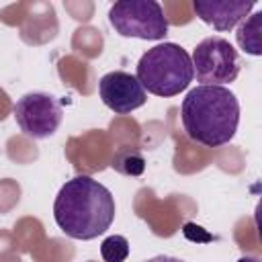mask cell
Segmentation results:
<instances>
[{
  "label": "cell",
  "instance_id": "6da1fadb",
  "mask_svg": "<svg viewBox=\"0 0 262 262\" xmlns=\"http://www.w3.org/2000/svg\"><path fill=\"white\" fill-rule=\"evenodd\" d=\"M53 219L68 237L82 242L94 239L115 219V196L92 176H74L55 196Z\"/></svg>",
  "mask_w": 262,
  "mask_h": 262
},
{
  "label": "cell",
  "instance_id": "7a4b0ae2",
  "mask_svg": "<svg viewBox=\"0 0 262 262\" xmlns=\"http://www.w3.org/2000/svg\"><path fill=\"white\" fill-rule=\"evenodd\" d=\"M184 133L205 147L229 143L239 125V100L225 86H196L180 106Z\"/></svg>",
  "mask_w": 262,
  "mask_h": 262
},
{
  "label": "cell",
  "instance_id": "3957f363",
  "mask_svg": "<svg viewBox=\"0 0 262 262\" xmlns=\"http://www.w3.org/2000/svg\"><path fill=\"white\" fill-rule=\"evenodd\" d=\"M135 78L149 94L170 98L190 86L194 72L184 47L176 43H160L139 57Z\"/></svg>",
  "mask_w": 262,
  "mask_h": 262
},
{
  "label": "cell",
  "instance_id": "277c9868",
  "mask_svg": "<svg viewBox=\"0 0 262 262\" xmlns=\"http://www.w3.org/2000/svg\"><path fill=\"white\" fill-rule=\"evenodd\" d=\"M108 23L121 37L160 41L168 35V18L156 0H121L108 10Z\"/></svg>",
  "mask_w": 262,
  "mask_h": 262
},
{
  "label": "cell",
  "instance_id": "5b68a950",
  "mask_svg": "<svg viewBox=\"0 0 262 262\" xmlns=\"http://www.w3.org/2000/svg\"><path fill=\"white\" fill-rule=\"evenodd\" d=\"M192 72L203 86H223L237 78L242 59L233 45L223 37H207L192 51Z\"/></svg>",
  "mask_w": 262,
  "mask_h": 262
},
{
  "label": "cell",
  "instance_id": "8992f818",
  "mask_svg": "<svg viewBox=\"0 0 262 262\" xmlns=\"http://www.w3.org/2000/svg\"><path fill=\"white\" fill-rule=\"evenodd\" d=\"M12 113L20 131L33 139L51 137L63 119L59 100L49 92H27L14 102Z\"/></svg>",
  "mask_w": 262,
  "mask_h": 262
},
{
  "label": "cell",
  "instance_id": "52a82bcc",
  "mask_svg": "<svg viewBox=\"0 0 262 262\" xmlns=\"http://www.w3.org/2000/svg\"><path fill=\"white\" fill-rule=\"evenodd\" d=\"M98 94L113 113L117 115H129L131 111L145 104L147 94L139 80L129 72H108L98 82Z\"/></svg>",
  "mask_w": 262,
  "mask_h": 262
},
{
  "label": "cell",
  "instance_id": "ba28073f",
  "mask_svg": "<svg viewBox=\"0 0 262 262\" xmlns=\"http://www.w3.org/2000/svg\"><path fill=\"white\" fill-rule=\"evenodd\" d=\"M254 4V0H194L192 10L203 23L223 33L239 25L252 12Z\"/></svg>",
  "mask_w": 262,
  "mask_h": 262
},
{
  "label": "cell",
  "instance_id": "9c48e42d",
  "mask_svg": "<svg viewBox=\"0 0 262 262\" xmlns=\"http://www.w3.org/2000/svg\"><path fill=\"white\" fill-rule=\"evenodd\" d=\"M260 29H262V12H254L252 16L244 18L237 27V45L250 53V55H262V35H260Z\"/></svg>",
  "mask_w": 262,
  "mask_h": 262
},
{
  "label": "cell",
  "instance_id": "30bf717a",
  "mask_svg": "<svg viewBox=\"0 0 262 262\" xmlns=\"http://www.w3.org/2000/svg\"><path fill=\"white\" fill-rule=\"evenodd\" d=\"M111 166L125 176H139L145 170V160L137 149H121L113 158Z\"/></svg>",
  "mask_w": 262,
  "mask_h": 262
},
{
  "label": "cell",
  "instance_id": "8fae6325",
  "mask_svg": "<svg viewBox=\"0 0 262 262\" xmlns=\"http://www.w3.org/2000/svg\"><path fill=\"white\" fill-rule=\"evenodd\" d=\"M100 256L104 262H125L129 256V242L123 235H108L100 244Z\"/></svg>",
  "mask_w": 262,
  "mask_h": 262
},
{
  "label": "cell",
  "instance_id": "7c38bea8",
  "mask_svg": "<svg viewBox=\"0 0 262 262\" xmlns=\"http://www.w3.org/2000/svg\"><path fill=\"white\" fill-rule=\"evenodd\" d=\"M143 262H184V260H180V258H174V256H164V254H160V256L147 258V260H143Z\"/></svg>",
  "mask_w": 262,
  "mask_h": 262
},
{
  "label": "cell",
  "instance_id": "4fadbf2b",
  "mask_svg": "<svg viewBox=\"0 0 262 262\" xmlns=\"http://www.w3.org/2000/svg\"><path fill=\"white\" fill-rule=\"evenodd\" d=\"M237 262H260V258H256V256H242Z\"/></svg>",
  "mask_w": 262,
  "mask_h": 262
}]
</instances>
